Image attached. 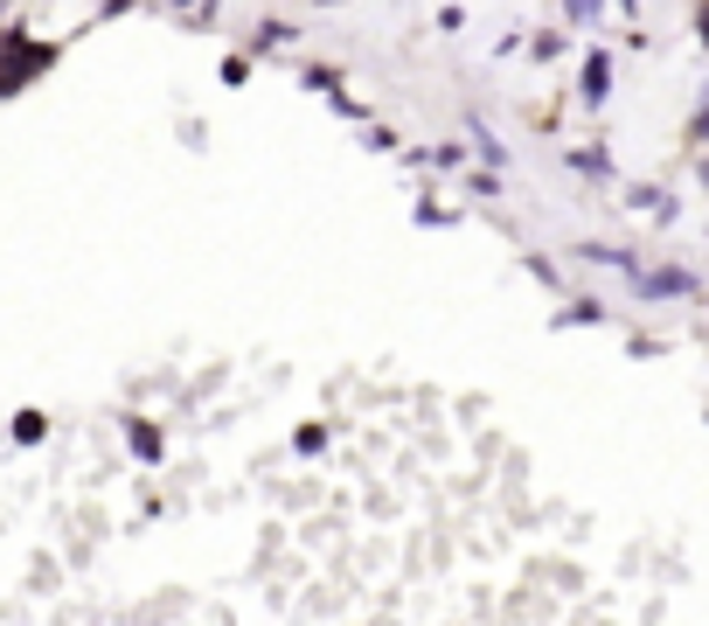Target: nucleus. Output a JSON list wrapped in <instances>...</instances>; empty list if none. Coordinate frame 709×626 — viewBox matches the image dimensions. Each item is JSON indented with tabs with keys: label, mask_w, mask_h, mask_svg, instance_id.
Masks as SVG:
<instances>
[{
	"label": "nucleus",
	"mask_w": 709,
	"mask_h": 626,
	"mask_svg": "<svg viewBox=\"0 0 709 626\" xmlns=\"http://www.w3.org/2000/svg\"><path fill=\"white\" fill-rule=\"evenodd\" d=\"M626 285H634L640 300H696V293H702V279H696L689 265H640Z\"/></svg>",
	"instance_id": "nucleus-1"
},
{
	"label": "nucleus",
	"mask_w": 709,
	"mask_h": 626,
	"mask_svg": "<svg viewBox=\"0 0 709 626\" xmlns=\"http://www.w3.org/2000/svg\"><path fill=\"white\" fill-rule=\"evenodd\" d=\"M577 84H585V104L598 112V104L612 98V49H591V57H585V77H577Z\"/></svg>",
	"instance_id": "nucleus-2"
},
{
	"label": "nucleus",
	"mask_w": 709,
	"mask_h": 626,
	"mask_svg": "<svg viewBox=\"0 0 709 626\" xmlns=\"http://www.w3.org/2000/svg\"><path fill=\"white\" fill-rule=\"evenodd\" d=\"M466 133H473V153L487 161V174L508 168V147H502V133H487V119H466Z\"/></svg>",
	"instance_id": "nucleus-3"
},
{
	"label": "nucleus",
	"mask_w": 709,
	"mask_h": 626,
	"mask_svg": "<svg viewBox=\"0 0 709 626\" xmlns=\"http://www.w3.org/2000/svg\"><path fill=\"white\" fill-rule=\"evenodd\" d=\"M570 174H577V181H606V174H612L606 147H577V153H570Z\"/></svg>",
	"instance_id": "nucleus-4"
},
{
	"label": "nucleus",
	"mask_w": 709,
	"mask_h": 626,
	"mask_svg": "<svg viewBox=\"0 0 709 626\" xmlns=\"http://www.w3.org/2000/svg\"><path fill=\"white\" fill-rule=\"evenodd\" d=\"M634 202L654 209V223H675V195H668V189H634Z\"/></svg>",
	"instance_id": "nucleus-5"
},
{
	"label": "nucleus",
	"mask_w": 709,
	"mask_h": 626,
	"mask_svg": "<svg viewBox=\"0 0 709 626\" xmlns=\"http://www.w3.org/2000/svg\"><path fill=\"white\" fill-rule=\"evenodd\" d=\"M417 161H432L438 174H453V168H466V147H453V140H445V147H425Z\"/></svg>",
	"instance_id": "nucleus-6"
},
{
	"label": "nucleus",
	"mask_w": 709,
	"mask_h": 626,
	"mask_svg": "<svg viewBox=\"0 0 709 626\" xmlns=\"http://www.w3.org/2000/svg\"><path fill=\"white\" fill-rule=\"evenodd\" d=\"M133 453H140V460H161V432H153V425H133Z\"/></svg>",
	"instance_id": "nucleus-7"
},
{
	"label": "nucleus",
	"mask_w": 709,
	"mask_h": 626,
	"mask_svg": "<svg viewBox=\"0 0 709 626\" xmlns=\"http://www.w3.org/2000/svg\"><path fill=\"white\" fill-rule=\"evenodd\" d=\"M293 446H300V453H321V446H327V425H300Z\"/></svg>",
	"instance_id": "nucleus-8"
},
{
	"label": "nucleus",
	"mask_w": 709,
	"mask_h": 626,
	"mask_svg": "<svg viewBox=\"0 0 709 626\" xmlns=\"http://www.w3.org/2000/svg\"><path fill=\"white\" fill-rule=\"evenodd\" d=\"M536 57H543V63H557V57H564V36H557V29L536 36Z\"/></svg>",
	"instance_id": "nucleus-9"
},
{
	"label": "nucleus",
	"mask_w": 709,
	"mask_h": 626,
	"mask_svg": "<svg viewBox=\"0 0 709 626\" xmlns=\"http://www.w3.org/2000/svg\"><path fill=\"white\" fill-rule=\"evenodd\" d=\"M696 140H709V104H702V112H696Z\"/></svg>",
	"instance_id": "nucleus-10"
}]
</instances>
